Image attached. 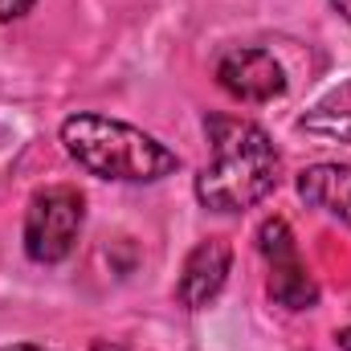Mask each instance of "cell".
I'll list each match as a JSON object with an SVG mask.
<instances>
[{
	"instance_id": "cell-1",
	"label": "cell",
	"mask_w": 351,
	"mask_h": 351,
	"mask_svg": "<svg viewBox=\"0 0 351 351\" xmlns=\"http://www.w3.org/2000/svg\"><path fill=\"white\" fill-rule=\"evenodd\" d=\"M208 164L196 176V200L213 213H245L265 200L282 176L274 139L250 119L213 114L204 119Z\"/></svg>"
},
{
	"instance_id": "cell-7",
	"label": "cell",
	"mask_w": 351,
	"mask_h": 351,
	"mask_svg": "<svg viewBox=\"0 0 351 351\" xmlns=\"http://www.w3.org/2000/svg\"><path fill=\"white\" fill-rule=\"evenodd\" d=\"M298 196L311 208H323L327 217L343 221L351 229V168L348 164H315L298 172Z\"/></svg>"
},
{
	"instance_id": "cell-6",
	"label": "cell",
	"mask_w": 351,
	"mask_h": 351,
	"mask_svg": "<svg viewBox=\"0 0 351 351\" xmlns=\"http://www.w3.org/2000/svg\"><path fill=\"white\" fill-rule=\"evenodd\" d=\"M229 245L221 237H204L188 258H184V269H180V282H176V298L180 306L188 311H204L221 290H225V278H229Z\"/></svg>"
},
{
	"instance_id": "cell-2",
	"label": "cell",
	"mask_w": 351,
	"mask_h": 351,
	"mask_svg": "<svg viewBox=\"0 0 351 351\" xmlns=\"http://www.w3.org/2000/svg\"><path fill=\"white\" fill-rule=\"evenodd\" d=\"M62 143L78 168H86L98 180H119V184H152L180 168V156L164 147L156 135L106 119V114H70L62 123Z\"/></svg>"
},
{
	"instance_id": "cell-11",
	"label": "cell",
	"mask_w": 351,
	"mask_h": 351,
	"mask_svg": "<svg viewBox=\"0 0 351 351\" xmlns=\"http://www.w3.org/2000/svg\"><path fill=\"white\" fill-rule=\"evenodd\" d=\"M4 351H45V348H37V343H12V348H4Z\"/></svg>"
},
{
	"instance_id": "cell-4",
	"label": "cell",
	"mask_w": 351,
	"mask_h": 351,
	"mask_svg": "<svg viewBox=\"0 0 351 351\" xmlns=\"http://www.w3.org/2000/svg\"><path fill=\"white\" fill-rule=\"evenodd\" d=\"M258 245H262V258L269 265V298L290 306V311H311L319 302V286L298 258L290 225L282 217H269L258 229Z\"/></svg>"
},
{
	"instance_id": "cell-3",
	"label": "cell",
	"mask_w": 351,
	"mask_h": 351,
	"mask_svg": "<svg viewBox=\"0 0 351 351\" xmlns=\"http://www.w3.org/2000/svg\"><path fill=\"white\" fill-rule=\"evenodd\" d=\"M86 225V200L70 184H49L33 192L25 208V254L37 265L66 262L82 237Z\"/></svg>"
},
{
	"instance_id": "cell-10",
	"label": "cell",
	"mask_w": 351,
	"mask_h": 351,
	"mask_svg": "<svg viewBox=\"0 0 351 351\" xmlns=\"http://www.w3.org/2000/svg\"><path fill=\"white\" fill-rule=\"evenodd\" d=\"M331 4L339 8V16H343V21H351V0H331Z\"/></svg>"
},
{
	"instance_id": "cell-9",
	"label": "cell",
	"mask_w": 351,
	"mask_h": 351,
	"mask_svg": "<svg viewBox=\"0 0 351 351\" xmlns=\"http://www.w3.org/2000/svg\"><path fill=\"white\" fill-rule=\"evenodd\" d=\"M33 4H37V0H0V21H16V16H25Z\"/></svg>"
},
{
	"instance_id": "cell-5",
	"label": "cell",
	"mask_w": 351,
	"mask_h": 351,
	"mask_svg": "<svg viewBox=\"0 0 351 351\" xmlns=\"http://www.w3.org/2000/svg\"><path fill=\"white\" fill-rule=\"evenodd\" d=\"M217 82L237 102H274L286 94V70L269 49H229L217 62Z\"/></svg>"
},
{
	"instance_id": "cell-8",
	"label": "cell",
	"mask_w": 351,
	"mask_h": 351,
	"mask_svg": "<svg viewBox=\"0 0 351 351\" xmlns=\"http://www.w3.org/2000/svg\"><path fill=\"white\" fill-rule=\"evenodd\" d=\"M298 127L306 135H319V139H335V143H351V78L331 86L302 119Z\"/></svg>"
}]
</instances>
